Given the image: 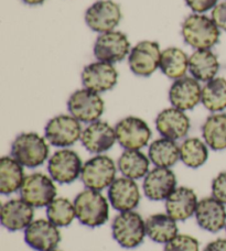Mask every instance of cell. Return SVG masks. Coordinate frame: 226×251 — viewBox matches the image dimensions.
Returning a JSON list of instances; mask_svg holds the SVG:
<instances>
[{"label": "cell", "instance_id": "cell-41", "mask_svg": "<svg viewBox=\"0 0 226 251\" xmlns=\"http://www.w3.org/2000/svg\"><path fill=\"white\" fill-rule=\"evenodd\" d=\"M225 230H226V227H225Z\"/></svg>", "mask_w": 226, "mask_h": 251}, {"label": "cell", "instance_id": "cell-39", "mask_svg": "<svg viewBox=\"0 0 226 251\" xmlns=\"http://www.w3.org/2000/svg\"><path fill=\"white\" fill-rule=\"evenodd\" d=\"M45 0H22V2L28 4V6H39L42 4Z\"/></svg>", "mask_w": 226, "mask_h": 251}, {"label": "cell", "instance_id": "cell-15", "mask_svg": "<svg viewBox=\"0 0 226 251\" xmlns=\"http://www.w3.org/2000/svg\"><path fill=\"white\" fill-rule=\"evenodd\" d=\"M117 142L115 127L103 120L88 124L83 129L81 143L93 154H103L115 146Z\"/></svg>", "mask_w": 226, "mask_h": 251}, {"label": "cell", "instance_id": "cell-20", "mask_svg": "<svg viewBox=\"0 0 226 251\" xmlns=\"http://www.w3.org/2000/svg\"><path fill=\"white\" fill-rule=\"evenodd\" d=\"M157 131L161 137L178 141L188 136L191 128V122L185 111L174 107L161 110L156 118Z\"/></svg>", "mask_w": 226, "mask_h": 251}, {"label": "cell", "instance_id": "cell-2", "mask_svg": "<svg viewBox=\"0 0 226 251\" xmlns=\"http://www.w3.org/2000/svg\"><path fill=\"white\" fill-rule=\"evenodd\" d=\"M110 201L102 192L86 188L79 193L74 200L76 218L83 226L101 227L110 218Z\"/></svg>", "mask_w": 226, "mask_h": 251}, {"label": "cell", "instance_id": "cell-4", "mask_svg": "<svg viewBox=\"0 0 226 251\" xmlns=\"http://www.w3.org/2000/svg\"><path fill=\"white\" fill-rule=\"evenodd\" d=\"M113 238L120 247L134 249L143 243L146 232V221L135 210L121 212L112 224Z\"/></svg>", "mask_w": 226, "mask_h": 251}, {"label": "cell", "instance_id": "cell-40", "mask_svg": "<svg viewBox=\"0 0 226 251\" xmlns=\"http://www.w3.org/2000/svg\"><path fill=\"white\" fill-rule=\"evenodd\" d=\"M49 251H62V250H58V249H52V250H49Z\"/></svg>", "mask_w": 226, "mask_h": 251}, {"label": "cell", "instance_id": "cell-10", "mask_svg": "<svg viewBox=\"0 0 226 251\" xmlns=\"http://www.w3.org/2000/svg\"><path fill=\"white\" fill-rule=\"evenodd\" d=\"M130 51L132 46L128 37L117 30L99 34L93 48L95 59L111 64L124 61L128 57Z\"/></svg>", "mask_w": 226, "mask_h": 251}, {"label": "cell", "instance_id": "cell-13", "mask_svg": "<svg viewBox=\"0 0 226 251\" xmlns=\"http://www.w3.org/2000/svg\"><path fill=\"white\" fill-rule=\"evenodd\" d=\"M121 9L113 0H98L85 12V22L88 28L97 33L110 32L121 21Z\"/></svg>", "mask_w": 226, "mask_h": 251}, {"label": "cell", "instance_id": "cell-24", "mask_svg": "<svg viewBox=\"0 0 226 251\" xmlns=\"http://www.w3.org/2000/svg\"><path fill=\"white\" fill-rule=\"evenodd\" d=\"M220 61L211 50H196L189 56V72L198 82L207 83L216 77Z\"/></svg>", "mask_w": 226, "mask_h": 251}, {"label": "cell", "instance_id": "cell-12", "mask_svg": "<svg viewBox=\"0 0 226 251\" xmlns=\"http://www.w3.org/2000/svg\"><path fill=\"white\" fill-rule=\"evenodd\" d=\"M117 142L125 150H141L148 146L152 132L143 119L128 116L120 119L115 126Z\"/></svg>", "mask_w": 226, "mask_h": 251}, {"label": "cell", "instance_id": "cell-8", "mask_svg": "<svg viewBox=\"0 0 226 251\" xmlns=\"http://www.w3.org/2000/svg\"><path fill=\"white\" fill-rule=\"evenodd\" d=\"M83 161L78 152L69 148L60 149L48 160V171L54 182L60 184H71L81 177Z\"/></svg>", "mask_w": 226, "mask_h": 251}, {"label": "cell", "instance_id": "cell-9", "mask_svg": "<svg viewBox=\"0 0 226 251\" xmlns=\"http://www.w3.org/2000/svg\"><path fill=\"white\" fill-rule=\"evenodd\" d=\"M67 109L81 123L90 124L101 119L105 110V102L101 94L81 88L75 91L67 100Z\"/></svg>", "mask_w": 226, "mask_h": 251}, {"label": "cell", "instance_id": "cell-32", "mask_svg": "<svg viewBox=\"0 0 226 251\" xmlns=\"http://www.w3.org/2000/svg\"><path fill=\"white\" fill-rule=\"evenodd\" d=\"M202 105L212 114L226 109V78L215 77L202 87Z\"/></svg>", "mask_w": 226, "mask_h": 251}, {"label": "cell", "instance_id": "cell-30", "mask_svg": "<svg viewBox=\"0 0 226 251\" xmlns=\"http://www.w3.org/2000/svg\"><path fill=\"white\" fill-rule=\"evenodd\" d=\"M202 138L210 149L223 151L226 149V114L210 115L202 125Z\"/></svg>", "mask_w": 226, "mask_h": 251}, {"label": "cell", "instance_id": "cell-1", "mask_svg": "<svg viewBox=\"0 0 226 251\" xmlns=\"http://www.w3.org/2000/svg\"><path fill=\"white\" fill-rule=\"evenodd\" d=\"M184 42L194 50H211L220 41L221 30L212 18L203 13H192L181 25Z\"/></svg>", "mask_w": 226, "mask_h": 251}, {"label": "cell", "instance_id": "cell-37", "mask_svg": "<svg viewBox=\"0 0 226 251\" xmlns=\"http://www.w3.org/2000/svg\"><path fill=\"white\" fill-rule=\"evenodd\" d=\"M211 18L221 31H226V0L212 9Z\"/></svg>", "mask_w": 226, "mask_h": 251}, {"label": "cell", "instance_id": "cell-17", "mask_svg": "<svg viewBox=\"0 0 226 251\" xmlns=\"http://www.w3.org/2000/svg\"><path fill=\"white\" fill-rule=\"evenodd\" d=\"M168 97L171 106L174 108L182 111L192 110L201 102L202 86L192 76L185 75L172 83Z\"/></svg>", "mask_w": 226, "mask_h": 251}, {"label": "cell", "instance_id": "cell-29", "mask_svg": "<svg viewBox=\"0 0 226 251\" xmlns=\"http://www.w3.org/2000/svg\"><path fill=\"white\" fill-rule=\"evenodd\" d=\"M159 70L170 79H179L189 71V56L182 49L170 47L162 50Z\"/></svg>", "mask_w": 226, "mask_h": 251}, {"label": "cell", "instance_id": "cell-26", "mask_svg": "<svg viewBox=\"0 0 226 251\" xmlns=\"http://www.w3.org/2000/svg\"><path fill=\"white\" fill-rule=\"evenodd\" d=\"M148 156L155 167L171 169L180 161V146L164 137L156 139L148 148Z\"/></svg>", "mask_w": 226, "mask_h": 251}, {"label": "cell", "instance_id": "cell-27", "mask_svg": "<svg viewBox=\"0 0 226 251\" xmlns=\"http://www.w3.org/2000/svg\"><path fill=\"white\" fill-rule=\"evenodd\" d=\"M149 156L140 150H125L117 161V168L123 176L132 180H141L150 171Z\"/></svg>", "mask_w": 226, "mask_h": 251}, {"label": "cell", "instance_id": "cell-7", "mask_svg": "<svg viewBox=\"0 0 226 251\" xmlns=\"http://www.w3.org/2000/svg\"><path fill=\"white\" fill-rule=\"evenodd\" d=\"M20 197L34 208L48 207L56 199L57 190L53 178L43 173L27 176L20 187Z\"/></svg>", "mask_w": 226, "mask_h": 251}, {"label": "cell", "instance_id": "cell-35", "mask_svg": "<svg viewBox=\"0 0 226 251\" xmlns=\"http://www.w3.org/2000/svg\"><path fill=\"white\" fill-rule=\"evenodd\" d=\"M212 196L226 206V171L221 172L212 181Z\"/></svg>", "mask_w": 226, "mask_h": 251}, {"label": "cell", "instance_id": "cell-6", "mask_svg": "<svg viewBox=\"0 0 226 251\" xmlns=\"http://www.w3.org/2000/svg\"><path fill=\"white\" fill-rule=\"evenodd\" d=\"M82 123L72 115H57L49 120L44 128V137L50 145L56 148H70L81 141Z\"/></svg>", "mask_w": 226, "mask_h": 251}, {"label": "cell", "instance_id": "cell-33", "mask_svg": "<svg viewBox=\"0 0 226 251\" xmlns=\"http://www.w3.org/2000/svg\"><path fill=\"white\" fill-rule=\"evenodd\" d=\"M47 218L58 228L70 226L76 218L74 201L66 197H56L47 207Z\"/></svg>", "mask_w": 226, "mask_h": 251}, {"label": "cell", "instance_id": "cell-28", "mask_svg": "<svg viewBox=\"0 0 226 251\" xmlns=\"http://www.w3.org/2000/svg\"><path fill=\"white\" fill-rule=\"evenodd\" d=\"M24 165H21L12 156H2L0 159V193L10 195L20 191L27 176H25Z\"/></svg>", "mask_w": 226, "mask_h": 251}, {"label": "cell", "instance_id": "cell-16", "mask_svg": "<svg viewBox=\"0 0 226 251\" xmlns=\"http://www.w3.org/2000/svg\"><path fill=\"white\" fill-rule=\"evenodd\" d=\"M25 241L35 251L56 249L61 241L58 227L49 219H35L25 229Z\"/></svg>", "mask_w": 226, "mask_h": 251}, {"label": "cell", "instance_id": "cell-19", "mask_svg": "<svg viewBox=\"0 0 226 251\" xmlns=\"http://www.w3.org/2000/svg\"><path fill=\"white\" fill-rule=\"evenodd\" d=\"M177 187V176L169 168L155 167L143 177L142 190L150 201H166Z\"/></svg>", "mask_w": 226, "mask_h": 251}, {"label": "cell", "instance_id": "cell-38", "mask_svg": "<svg viewBox=\"0 0 226 251\" xmlns=\"http://www.w3.org/2000/svg\"><path fill=\"white\" fill-rule=\"evenodd\" d=\"M203 251H226V238L215 239L205 246Z\"/></svg>", "mask_w": 226, "mask_h": 251}, {"label": "cell", "instance_id": "cell-23", "mask_svg": "<svg viewBox=\"0 0 226 251\" xmlns=\"http://www.w3.org/2000/svg\"><path fill=\"white\" fill-rule=\"evenodd\" d=\"M165 201L166 213L177 222L194 216L198 204L197 193L187 186H178Z\"/></svg>", "mask_w": 226, "mask_h": 251}, {"label": "cell", "instance_id": "cell-21", "mask_svg": "<svg viewBox=\"0 0 226 251\" xmlns=\"http://www.w3.org/2000/svg\"><path fill=\"white\" fill-rule=\"evenodd\" d=\"M194 217L198 227L212 234L219 232L226 227L225 205L213 196L204 197L198 201Z\"/></svg>", "mask_w": 226, "mask_h": 251}, {"label": "cell", "instance_id": "cell-18", "mask_svg": "<svg viewBox=\"0 0 226 251\" xmlns=\"http://www.w3.org/2000/svg\"><path fill=\"white\" fill-rule=\"evenodd\" d=\"M107 199L112 207L117 212L135 210L141 200L140 188L137 182L132 178L121 176L117 177L107 190Z\"/></svg>", "mask_w": 226, "mask_h": 251}, {"label": "cell", "instance_id": "cell-31", "mask_svg": "<svg viewBox=\"0 0 226 251\" xmlns=\"http://www.w3.org/2000/svg\"><path fill=\"white\" fill-rule=\"evenodd\" d=\"M209 159V147L200 138L184 139L180 145V161L190 169L203 167Z\"/></svg>", "mask_w": 226, "mask_h": 251}, {"label": "cell", "instance_id": "cell-11", "mask_svg": "<svg viewBox=\"0 0 226 251\" xmlns=\"http://www.w3.org/2000/svg\"><path fill=\"white\" fill-rule=\"evenodd\" d=\"M162 50L159 43L143 40L132 48L128 55L130 71L140 77H149L159 69Z\"/></svg>", "mask_w": 226, "mask_h": 251}, {"label": "cell", "instance_id": "cell-34", "mask_svg": "<svg viewBox=\"0 0 226 251\" xmlns=\"http://www.w3.org/2000/svg\"><path fill=\"white\" fill-rule=\"evenodd\" d=\"M164 251H200V244L192 236L179 234L165 245Z\"/></svg>", "mask_w": 226, "mask_h": 251}, {"label": "cell", "instance_id": "cell-25", "mask_svg": "<svg viewBox=\"0 0 226 251\" xmlns=\"http://www.w3.org/2000/svg\"><path fill=\"white\" fill-rule=\"evenodd\" d=\"M147 236L153 243H169L179 235L178 222L167 213L153 214L146 219Z\"/></svg>", "mask_w": 226, "mask_h": 251}, {"label": "cell", "instance_id": "cell-14", "mask_svg": "<svg viewBox=\"0 0 226 251\" xmlns=\"http://www.w3.org/2000/svg\"><path fill=\"white\" fill-rule=\"evenodd\" d=\"M81 79L84 88L102 94L112 91L116 86L118 82V72L114 64L96 61L84 67Z\"/></svg>", "mask_w": 226, "mask_h": 251}, {"label": "cell", "instance_id": "cell-3", "mask_svg": "<svg viewBox=\"0 0 226 251\" xmlns=\"http://www.w3.org/2000/svg\"><path fill=\"white\" fill-rule=\"evenodd\" d=\"M50 143L37 132H22L11 145V156L25 168L41 167L50 154Z\"/></svg>", "mask_w": 226, "mask_h": 251}, {"label": "cell", "instance_id": "cell-36", "mask_svg": "<svg viewBox=\"0 0 226 251\" xmlns=\"http://www.w3.org/2000/svg\"><path fill=\"white\" fill-rule=\"evenodd\" d=\"M218 2L219 0H185V3L193 13H204L213 9Z\"/></svg>", "mask_w": 226, "mask_h": 251}, {"label": "cell", "instance_id": "cell-5", "mask_svg": "<svg viewBox=\"0 0 226 251\" xmlns=\"http://www.w3.org/2000/svg\"><path fill=\"white\" fill-rule=\"evenodd\" d=\"M117 170V164L111 156L96 154L84 163L81 181L86 188L102 192L116 180Z\"/></svg>", "mask_w": 226, "mask_h": 251}, {"label": "cell", "instance_id": "cell-22", "mask_svg": "<svg viewBox=\"0 0 226 251\" xmlns=\"http://www.w3.org/2000/svg\"><path fill=\"white\" fill-rule=\"evenodd\" d=\"M33 216L34 207L21 197L7 201L0 210L1 225L9 231L25 230L33 222Z\"/></svg>", "mask_w": 226, "mask_h": 251}]
</instances>
